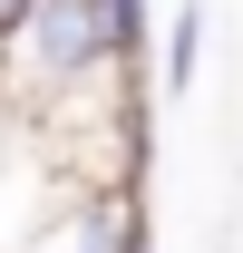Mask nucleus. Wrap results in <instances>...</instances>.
<instances>
[{
	"mask_svg": "<svg viewBox=\"0 0 243 253\" xmlns=\"http://www.w3.org/2000/svg\"><path fill=\"white\" fill-rule=\"evenodd\" d=\"M195 59H204V0H185V10H175V30H165V78H156V88L185 97V88H195Z\"/></svg>",
	"mask_w": 243,
	"mask_h": 253,
	"instance_id": "1",
	"label": "nucleus"
},
{
	"mask_svg": "<svg viewBox=\"0 0 243 253\" xmlns=\"http://www.w3.org/2000/svg\"><path fill=\"white\" fill-rule=\"evenodd\" d=\"M30 20H39V0H0V49H10V39L30 30Z\"/></svg>",
	"mask_w": 243,
	"mask_h": 253,
	"instance_id": "2",
	"label": "nucleus"
}]
</instances>
